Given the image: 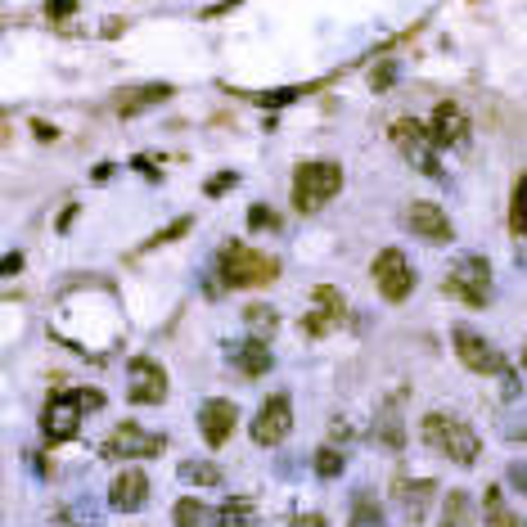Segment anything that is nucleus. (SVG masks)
<instances>
[{"mask_svg": "<svg viewBox=\"0 0 527 527\" xmlns=\"http://www.w3.org/2000/svg\"><path fill=\"white\" fill-rule=\"evenodd\" d=\"M163 451H167V437L149 433V428H140V424H118L109 446H104V455H113V460H154V455H163Z\"/></svg>", "mask_w": 527, "mask_h": 527, "instance_id": "nucleus-8", "label": "nucleus"}, {"mask_svg": "<svg viewBox=\"0 0 527 527\" xmlns=\"http://www.w3.org/2000/svg\"><path fill=\"white\" fill-rule=\"evenodd\" d=\"M172 518L176 527H221V509L203 505V500H176Z\"/></svg>", "mask_w": 527, "mask_h": 527, "instance_id": "nucleus-20", "label": "nucleus"}, {"mask_svg": "<svg viewBox=\"0 0 527 527\" xmlns=\"http://www.w3.org/2000/svg\"><path fill=\"white\" fill-rule=\"evenodd\" d=\"M509 230H514V235H527V172L518 176L514 194H509Z\"/></svg>", "mask_w": 527, "mask_h": 527, "instance_id": "nucleus-24", "label": "nucleus"}, {"mask_svg": "<svg viewBox=\"0 0 527 527\" xmlns=\"http://www.w3.org/2000/svg\"><path fill=\"white\" fill-rule=\"evenodd\" d=\"M392 82H397V64H379V73H370V86H374V91H388Z\"/></svg>", "mask_w": 527, "mask_h": 527, "instance_id": "nucleus-33", "label": "nucleus"}, {"mask_svg": "<svg viewBox=\"0 0 527 527\" xmlns=\"http://www.w3.org/2000/svg\"><path fill=\"white\" fill-rule=\"evenodd\" d=\"M406 226H410V235L428 239V244H451V239H455L451 217H446L437 203H410V208H406Z\"/></svg>", "mask_w": 527, "mask_h": 527, "instance_id": "nucleus-13", "label": "nucleus"}, {"mask_svg": "<svg viewBox=\"0 0 527 527\" xmlns=\"http://www.w3.org/2000/svg\"><path fill=\"white\" fill-rule=\"evenodd\" d=\"M32 131H37V136H41V140H59V131H55V127H46V122H41V118H37V122H32Z\"/></svg>", "mask_w": 527, "mask_h": 527, "instance_id": "nucleus-37", "label": "nucleus"}, {"mask_svg": "<svg viewBox=\"0 0 527 527\" xmlns=\"http://www.w3.org/2000/svg\"><path fill=\"white\" fill-rule=\"evenodd\" d=\"M73 10H77V0H50V5H46L50 19H68Z\"/></svg>", "mask_w": 527, "mask_h": 527, "instance_id": "nucleus-34", "label": "nucleus"}, {"mask_svg": "<svg viewBox=\"0 0 527 527\" xmlns=\"http://www.w3.org/2000/svg\"><path fill=\"white\" fill-rule=\"evenodd\" d=\"M19 271H23V253H10L5 262H0V275H5V280H14Z\"/></svg>", "mask_w": 527, "mask_h": 527, "instance_id": "nucleus-35", "label": "nucleus"}, {"mask_svg": "<svg viewBox=\"0 0 527 527\" xmlns=\"http://www.w3.org/2000/svg\"><path fill=\"white\" fill-rule=\"evenodd\" d=\"M257 518H253V500H244V496H235V500H226L221 505V527H253Z\"/></svg>", "mask_w": 527, "mask_h": 527, "instance_id": "nucleus-25", "label": "nucleus"}, {"mask_svg": "<svg viewBox=\"0 0 527 527\" xmlns=\"http://www.w3.org/2000/svg\"><path fill=\"white\" fill-rule=\"evenodd\" d=\"M190 230H194V217H176L172 226H163V230H158V235H149V239H145V253H154V248H167V244H172V239L190 235Z\"/></svg>", "mask_w": 527, "mask_h": 527, "instance_id": "nucleus-27", "label": "nucleus"}, {"mask_svg": "<svg viewBox=\"0 0 527 527\" xmlns=\"http://www.w3.org/2000/svg\"><path fill=\"white\" fill-rule=\"evenodd\" d=\"M523 370H527V347H523Z\"/></svg>", "mask_w": 527, "mask_h": 527, "instance_id": "nucleus-38", "label": "nucleus"}, {"mask_svg": "<svg viewBox=\"0 0 527 527\" xmlns=\"http://www.w3.org/2000/svg\"><path fill=\"white\" fill-rule=\"evenodd\" d=\"M343 451H338V446H320L316 451V473L320 478H338V473H343Z\"/></svg>", "mask_w": 527, "mask_h": 527, "instance_id": "nucleus-28", "label": "nucleus"}, {"mask_svg": "<svg viewBox=\"0 0 527 527\" xmlns=\"http://www.w3.org/2000/svg\"><path fill=\"white\" fill-rule=\"evenodd\" d=\"M181 482H190V487H217L221 482V469L208 460H185L181 464Z\"/></svg>", "mask_w": 527, "mask_h": 527, "instance_id": "nucleus-23", "label": "nucleus"}, {"mask_svg": "<svg viewBox=\"0 0 527 527\" xmlns=\"http://www.w3.org/2000/svg\"><path fill=\"white\" fill-rule=\"evenodd\" d=\"M343 190V167L338 163H298V172H293V212H320L334 194Z\"/></svg>", "mask_w": 527, "mask_h": 527, "instance_id": "nucleus-3", "label": "nucleus"}, {"mask_svg": "<svg viewBox=\"0 0 527 527\" xmlns=\"http://www.w3.org/2000/svg\"><path fill=\"white\" fill-rule=\"evenodd\" d=\"M217 266H221V284H226V289H262V284L280 280V262L257 253V248H248V244H239V239L221 244Z\"/></svg>", "mask_w": 527, "mask_h": 527, "instance_id": "nucleus-1", "label": "nucleus"}, {"mask_svg": "<svg viewBox=\"0 0 527 527\" xmlns=\"http://www.w3.org/2000/svg\"><path fill=\"white\" fill-rule=\"evenodd\" d=\"M235 185H239V176H235V172H217V176L208 181V199H221V194L235 190Z\"/></svg>", "mask_w": 527, "mask_h": 527, "instance_id": "nucleus-31", "label": "nucleus"}, {"mask_svg": "<svg viewBox=\"0 0 527 527\" xmlns=\"http://www.w3.org/2000/svg\"><path fill=\"white\" fill-rule=\"evenodd\" d=\"M487 509H491V527H518L514 518L500 509V491H487Z\"/></svg>", "mask_w": 527, "mask_h": 527, "instance_id": "nucleus-32", "label": "nucleus"}, {"mask_svg": "<svg viewBox=\"0 0 527 527\" xmlns=\"http://www.w3.org/2000/svg\"><path fill=\"white\" fill-rule=\"evenodd\" d=\"M343 316H347V307H343V298H338L329 284H320L316 289V307L307 311V320H302V329H307L311 338H325V334H334L338 325H343Z\"/></svg>", "mask_w": 527, "mask_h": 527, "instance_id": "nucleus-15", "label": "nucleus"}, {"mask_svg": "<svg viewBox=\"0 0 527 527\" xmlns=\"http://www.w3.org/2000/svg\"><path fill=\"white\" fill-rule=\"evenodd\" d=\"M244 325L253 338H271L275 329H280V316H275V307H266V302H253V307H244Z\"/></svg>", "mask_w": 527, "mask_h": 527, "instance_id": "nucleus-22", "label": "nucleus"}, {"mask_svg": "<svg viewBox=\"0 0 527 527\" xmlns=\"http://www.w3.org/2000/svg\"><path fill=\"white\" fill-rule=\"evenodd\" d=\"M379 437H383V446H401V424H397V406H388V410H383V419H379Z\"/></svg>", "mask_w": 527, "mask_h": 527, "instance_id": "nucleus-29", "label": "nucleus"}, {"mask_svg": "<svg viewBox=\"0 0 527 527\" xmlns=\"http://www.w3.org/2000/svg\"><path fill=\"white\" fill-rule=\"evenodd\" d=\"M127 397L136 406H158L167 397V370L154 361V356H136L127 365Z\"/></svg>", "mask_w": 527, "mask_h": 527, "instance_id": "nucleus-9", "label": "nucleus"}, {"mask_svg": "<svg viewBox=\"0 0 527 527\" xmlns=\"http://www.w3.org/2000/svg\"><path fill=\"white\" fill-rule=\"evenodd\" d=\"M293 527H325V518H320V514H298V518H293Z\"/></svg>", "mask_w": 527, "mask_h": 527, "instance_id": "nucleus-36", "label": "nucleus"}, {"mask_svg": "<svg viewBox=\"0 0 527 527\" xmlns=\"http://www.w3.org/2000/svg\"><path fill=\"white\" fill-rule=\"evenodd\" d=\"M149 500V478L140 469H122L118 478L109 482V505L122 509V514H136V509H145Z\"/></svg>", "mask_w": 527, "mask_h": 527, "instance_id": "nucleus-17", "label": "nucleus"}, {"mask_svg": "<svg viewBox=\"0 0 527 527\" xmlns=\"http://www.w3.org/2000/svg\"><path fill=\"white\" fill-rule=\"evenodd\" d=\"M397 496H401V505H406V518L410 523H419V518L428 514V500L437 496V487L428 478H419V482H397Z\"/></svg>", "mask_w": 527, "mask_h": 527, "instance_id": "nucleus-19", "label": "nucleus"}, {"mask_svg": "<svg viewBox=\"0 0 527 527\" xmlns=\"http://www.w3.org/2000/svg\"><path fill=\"white\" fill-rule=\"evenodd\" d=\"M451 298H460L464 307H487L491 302V262L478 253L460 257V262L446 271V284H442Z\"/></svg>", "mask_w": 527, "mask_h": 527, "instance_id": "nucleus-6", "label": "nucleus"}, {"mask_svg": "<svg viewBox=\"0 0 527 527\" xmlns=\"http://www.w3.org/2000/svg\"><path fill=\"white\" fill-rule=\"evenodd\" d=\"M226 356H230V365H235L239 374H248V379H257V374H266V370L275 365L271 347H266L262 338H244V343H230Z\"/></svg>", "mask_w": 527, "mask_h": 527, "instance_id": "nucleus-18", "label": "nucleus"}, {"mask_svg": "<svg viewBox=\"0 0 527 527\" xmlns=\"http://www.w3.org/2000/svg\"><path fill=\"white\" fill-rule=\"evenodd\" d=\"M388 136H392V145H397V154L406 158V163L415 167L419 176H428V181H446V176H442V163H437V140H433V131H428L424 122L397 118V122L388 127Z\"/></svg>", "mask_w": 527, "mask_h": 527, "instance_id": "nucleus-4", "label": "nucleus"}, {"mask_svg": "<svg viewBox=\"0 0 527 527\" xmlns=\"http://www.w3.org/2000/svg\"><path fill=\"white\" fill-rule=\"evenodd\" d=\"M86 527H95V523H86Z\"/></svg>", "mask_w": 527, "mask_h": 527, "instance_id": "nucleus-40", "label": "nucleus"}, {"mask_svg": "<svg viewBox=\"0 0 527 527\" xmlns=\"http://www.w3.org/2000/svg\"><path fill=\"white\" fill-rule=\"evenodd\" d=\"M248 226L253 230H280V217H275L266 203H253V208H248Z\"/></svg>", "mask_w": 527, "mask_h": 527, "instance_id": "nucleus-30", "label": "nucleus"}, {"mask_svg": "<svg viewBox=\"0 0 527 527\" xmlns=\"http://www.w3.org/2000/svg\"><path fill=\"white\" fill-rule=\"evenodd\" d=\"M293 433V401L284 392H275L262 410L253 415V442L257 446H280Z\"/></svg>", "mask_w": 527, "mask_h": 527, "instance_id": "nucleus-10", "label": "nucleus"}, {"mask_svg": "<svg viewBox=\"0 0 527 527\" xmlns=\"http://www.w3.org/2000/svg\"><path fill=\"white\" fill-rule=\"evenodd\" d=\"M347 527H388V518H383V509L374 505L370 496H356V505H352V523Z\"/></svg>", "mask_w": 527, "mask_h": 527, "instance_id": "nucleus-26", "label": "nucleus"}, {"mask_svg": "<svg viewBox=\"0 0 527 527\" xmlns=\"http://www.w3.org/2000/svg\"><path fill=\"white\" fill-rule=\"evenodd\" d=\"M370 275L388 302H406L410 289H415V266H410V257L401 253V248H383V253L374 257Z\"/></svg>", "mask_w": 527, "mask_h": 527, "instance_id": "nucleus-7", "label": "nucleus"}, {"mask_svg": "<svg viewBox=\"0 0 527 527\" xmlns=\"http://www.w3.org/2000/svg\"><path fill=\"white\" fill-rule=\"evenodd\" d=\"M455 356H460V365L473 374H505L509 370L505 356H500L482 334H473V329H455Z\"/></svg>", "mask_w": 527, "mask_h": 527, "instance_id": "nucleus-11", "label": "nucleus"}, {"mask_svg": "<svg viewBox=\"0 0 527 527\" xmlns=\"http://www.w3.org/2000/svg\"><path fill=\"white\" fill-rule=\"evenodd\" d=\"M419 433H424V442L433 446V451H442L446 460H455V464H473L478 460V451H482V442H478V433H473L464 419H455V415H442V410H433V415H424V424H419Z\"/></svg>", "mask_w": 527, "mask_h": 527, "instance_id": "nucleus-2", "label": "nucleus"}, {"mask_svg": "<svg viewBox=\"0 0 527 527\" xmlns=\"http://www.w3.org/2000/svg\"><path fill=\"white\" fill-rule=\"evenodd\" d=\"M442 527H455V523H451V518H446V523H442Z\"/></svg>", "mask_w": 527, "mask_h": 527, "instance_id": "nucleus-39", "label": "nucleus"}, {"mask_svg": "<svg viewBox=\"0 0 527 527\" xmlns=\"http://www.w3.org/2000/svg\"><path fill=\"white\" fill-rule=\"evenodd\" d=\"M104 397L100 392H55L46 406V415H41V433H46V442H68V437H77V428H82V415L86 410H100Z\"/></svg>", "mask_w": 527, "mask_h": 527, "instance_id": "nucleus-5", "label": "nucleus"}, {"mask_svg": "<svg viewBox=\"0 0 527 527\" xmlns=\"http://www.w3.org/2000/svg\"><path fill=\"white\" fill-rule=\"evenodd\" d=\"M172 86L167 82H140V86H122L118 95H113V109H118V118H136V113L154 109V104L172 100Z\"/></svg>", "mask_w": 527, "mask_h": 527, "instance_id": "nucleus-16", "label": "nucleus"}, {"mask_svg": "<svg viewBox=\"0 0 527 527\" xmlns=\"http://www.w3.org/2000/svg\"><path fill=\"white\" fill-rule=\"evenodd\" d=\"M230 91V86H226ZM311 86H280V91H230V95H239V100H253V104H262V109H284V104H293V100H302Z\"/></svg>", "mask_w": 527, "mask_h": 527, "instance_id": "nucleus-21", "label": "nucleus"}, {"mask_svg": "<svg viewBox=\"0 0 527 527\" xmlns=\"http://www.w3.org/2000/svg\"><path fill=\"white\" fill-rule=\"evenodd\" d=\"M235 424H239L235 401L212 397V401H203L199 406V428H203V442L208 446H226L230 433H235Z\"/></svg>", "mask_w": 527, "mask_h": 527, "instance_id": "nucleus-14", "label": "nucleus"}, {"mask_svg": "<svg viewBox=\"0 0 527 527\" xmlns=\"http://www.w3.org/2000/svg\"><path fill=\"white\" fill-rule=\"evenodd\" d=\"M428 131H433L437 149H464V145H469L473 122H469V113H464V104L442 100L433 109V122H428Z\"/></svg>", "mask_w": 527, "mask_h": 527, "instance_id": "nucleus-12", "label": "nucleus"}]
</instances>
